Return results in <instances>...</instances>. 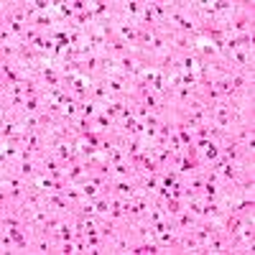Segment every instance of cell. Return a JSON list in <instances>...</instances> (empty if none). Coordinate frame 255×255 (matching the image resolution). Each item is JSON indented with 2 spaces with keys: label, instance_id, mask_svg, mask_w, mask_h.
<instances>
[{
  "label": "cell",
  "instance_id": "cell-2",
  "mask_svg": "<svg viewBox=\"0 0 255 255\" xmlns=\"http://www.w3.org/2000/svg\"><path fill=\"white\" fill-rule=\"evenodd\" d=\"M227 77H230V84H232V90H235L238 100H243V102H253V72H245V69H230Z\"/></svg>",
  "mask_w": 255,
  "mask_h": 255
},
{
  "label": "cell",
  "instance_id": "cell-10",
  "mask_svg": "<svg viewBox=\"0 0 255 255\" xmlns=\"http://www.w3.org/2000/svg\"><path fill=\"white\" fill-rule=\"evenodd\" d=\"M225 59H227V64H230L232 69H245V72H253V51L235 49V51H230Z\"/></svg>",
  "mask_w": 255,
  "mask_h": 255
},
{
  "label": "cell",
  "instance_id": "cell-8",
  "mask_svg": "<svg viewBox=\"0 0 255 255\" xmlns=\"http://www.w3.org/2000/svg\"><path fill=\"white\" fill-rule=\"evenodd\" d=\"M153 240L158 243L161 253H179V232L174 230V225L161 232H153Z\"/></svg>",
  "mask_w": 255,
  "mask_h": 255
},
{
  "label": "cell",
  "instance_id": "cell-15",
  "mask_svg": "<svg viewBox=\"0 0 255 255\" xmlns=\"http://www.w3.org/2000/svg\"><path fill=\"white\" fill-rule=\"evenodd\" d=\"M181 209H184V199H174V197H171L168 202H163V212H166L168 220H174Z\"/></svg>",
  "mask_w": 255,
  "mask_h": 255
},
{
  "label": "cell",
  "instance_id": "cell-3",
  "mask_svg": "<svg viewBox=\"0 0 255 255\" xmlns=\"http://www.w3.org/2000/svg\"><path fill=\"white\" fill-rule=\"evenodd\" d=\"M138 194H140L138 176H130V179H113V181H110V197H120V199H135Z\"/></svg>",
  "mask_w": 255,
  "mask_h": 255
},
{
  "label": "cell",
  "instance_id": "cell-7",
  "mask_svg": "<svg viewBox=\"0 0 255 255\" xmlns=\"http://www.w3.org/2000/svg\"><path fill=\"white\" fill-rule=\"evenodd\" d=\"M0 74H3V82L0 84H23L28 79V74L15 61H0Z\"/></svg>",
  "mask_w": 255,
  "mask_h": 255
},
{
  "label": "cell",
  "instance_id": "cell-5",
  "mask_svg": "<svg viewBox=\"0 0 255 255\" xmlns=\"http://www.w3.org/2000/svg\"><path fill=\"white\" fill-rule=\"evenodd\" d=\"M204 253H212V255H217V253H232V245H230V235L222 230V227H215L212 230V235L204 245Z\"/></svg>",
  "mask_w": 255,
  "mask_h": 255
},
{
  "label": "cell",
  "instance_id": "cell-6",
  "mask_svg": "<svg viewBox=\"0 0 255 255\" xmlns=\"http://www.w3.org/2000/svg\"><path fill=\"white\" fill-rule=\"evenodd\" d=\"M115 36L120 41H125L128 46L138 49V41H140V28L135 23H128V20H115Z\"/></svg>",
  "mask_w": 255,
  "mask_h": 255
},
{
  "label": "cell",
  "instance_id": "cell-12",
  "mask_svg": "<svg viewBox=\"0 0 255 255\" xmlns=\"http://www.w3.org/2000/svg\"><path fill=\"white\" fill-rule=\"evenodd\" d=\"M197 222H199V217L197 215H191V212L184 207L181 212H179V215L171 220V225H174V230L176 232H186V230H194L197 227Z\"/></svg>",
  "mask_w": 255,
  "mask_h": 255
},
{
  "label": "cell",
  "instance_id": "cell-11",
  "mask_svg": "<svg viewBox=\"0 0 255 255\" xmlns=\"http://www.w3.org/2000/svg\"><path fill=\"white\" fill-rule=\"evenodd\" d=\"M90 100L95 102V105H108L110 100H113V95H110V90H108V84H105V79L100 77V79H92V87H90Z\"/></svg>",
  "mask_w": 255,
  "mask_h": 255
},
{
  "label": "cell",
  "instance_id": "cell-14",
  "mask_svg": "<svg viewBox=\"0 0 255 255\" xmlns=\"http://www.w3.org/2000/svg\"><path fill=\"white\" fill-rule=\"evenodd\" d=\"M115 125H118V123H115L110 115H105L102 110L92 118V128H95V130H100V133H105V135L113 133V130H115Z\"/></svg>",
  "mask_w": 255,
  "mask_h": 255
},
{
  "label": "cell",
  "instance_id": "cell-1",
  "mask_svg": "<svg viewBox=\"0 0 255 255\" xmlns=\"http://www.w3.org/2000/svg\"><path fill=\"white\" fill-rule=\"evenodd\" d=\"M253 33V3H238V10L230 18V36Z\"/></svg>",
  "mask_w": 255,
  "mask_h": 255
},
{
  "label": "cell",
  "instance_id": "cell-13",
  "mask_svg": "<svg viewBox=\"0 0 255 255\" xmlns=\"http://www.w3.org/2000/svg\"><path fill=\"white\" fill-rule=\"evenodd\" d=\"M110 176L113 179H130V176H138V168L130 166L128 161H120V163H113L110 166Z\"/></svg>",
  "mask_w": 255,
  "mask_h": 255
},
{
  "label": "cell",
  "instance_id": "cell-4",
  "mask_svg": "<svg viewBox=\"0 0 255 255\" xmlns=\"http://www.w3.org/2000/svg\"><path fill=\"white\" fill-rule=\"evenodd\" d=\"M225 138L235 140V143L245 145L248 151H253V145H255V140H253V123H250V120H240L238 125L230 128V133H227Z\"/></svg>",
  "mask_w": 255,
  "mask_h": 255
},
{
  "label": "cell",
  "instance_id": "cell-9",
  "mask_svg": "<svg viewBox=\"0 0 255 255\" xmlns=\"http://www.w3.org/2000/svg\"><path fill=\"white\" fill-rule=\"evenodd\" d=\"M87 171H90L87 161L79 158V161L67 166V171H64V181H67V184H82V181H87Z\"/></svg>",
  "mask_w": 255,
  "mask_h": 255
},
{
  "label": "cell",
  "instance_id": "cell-16",
  "mask_svg": "<svg viewBox=\"0 0 255 255\" xmlns=\"http://www.w3.org/2000/svg\"><path fill=\"white\" fill-rule=\"evenodd\" d=\"M59 253H64V255L77 253V250H74V243H61V245H59Z\"/></svg>",
  "mask_w": 255,
  "mask_h": 255
}]
</instances>
